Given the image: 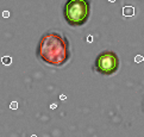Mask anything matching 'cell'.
<instances>
[{
  "label": "cell",
  "instance_id": "obj_7",
  "mask_svg": "<svg viewBox=\"0 0 144 137\" xmlns=\"http://www.w3.org/2000/svg\"><path fill=\"white\" fill-rule=\"evenodd\" d=\"M3 17H4V18H9V17H10V12H9V11H4Z\"/></svg>",
  "mask_w": 144,
  "mask_h": 137
},
{
  "label": "cell",
  "instance_id": "obj_5",
  "mask_svg": "<svg viewBox=\"0 0 144 137\" xmlns=\"http://www.w3.org/2000/svg\"><path fill=\"white\" fill-rule=\"evenodd\" d=\"M1 63L5 65V66H9V65L12 63V59H11L10 56H4L3 59H1Z\"/></svg>",
  "mask_w": 144,
  "mask_h": 137
},
{
  "label": "cell",
  "instance_id": "obj_3",
  "mask_svg": "<svg viewBox=\"0 0 144 137\" xmlns=\"http://www.w3.org/2000/svg\"><path fill=\"white\" fill-rule=\"evenodd\" d=\"M95 68L97 72L102 75H111L119 68V59L113 51H104L98 55L95 60Z\"/></svg>",
  "mask_w": 144,
  "mask_h": 137
},
{
  "label": "cell",
  "instance_id": "obj_9",
  "mask_svg": "<svg viewBox=\"0 0 144 137\" xmlns=\"http://www.w3.org/2000/svg\"><path fill=\"white\" fill-rule=\"evenodd\" d=\"M32 137H37V136H36V135H32Z\"/></svg>",
  "mask_w": 144,
  "mask_h": 137
},
{
  "label": "cell",
  "instance_id": "obj_4",
  "mask_svg": "<svg viewBox=\"0 0 144 137\" xmlns=\"http://www.w3.org/2000/svg\"><path fill=\"white\" fill-rule=\"evenodd\" d=\"M123 14L124 16H127V17H131V16H133L135 14V9L133 7H124L123 9Z\"/></svg>",
  "mask_w": 144,
  "mask_h": 137
},
{
  "label": "cell",
  "instance_id": "obj_8",
  "mask_svg": "<svg viewBox=\"0 0 144 137\" xmlns=\"http://www.w3.org/2000/svg\"><path fill=\"white\" fill-rule=\"evenodd\" d=\"M136 61H137V62H141V61H142V56H137V57H136Z\"/></svg>",
  "mask_w": 144,
  "mask_h": 137
},
{
  "label": "cell",
  "instance_id": "obj_2",
  "mask_svg": "<svg viewBox=\"0 0 144 137\" xmlns=\"http://www.w3.org/2000/svg\"><path fill=\"white\" fill-rule=\"evenodd\" d=\"M63 14L67 23L71 26H80L88 20L89 3L86 0H71L65 5Z\"/></svg>",
  "mask_w": 144,
  "mask_h": 137
},
{
  "label": "cell",
  "instance_id": "obj_6",
  "mask_svg": "<svg viewBox=\"0 0 144 137\" xmlns=\"http://www.w3.org/2000/svg\"><path fill=\"white\" fill-rule=\"evenodd\" d=\"M17 106H18V104L15 103V101H13V103H11V105H10V107H11V109H12V110H15V109H17Z\"/></svg>",
  "mask_w": 144,
  "mask_h": 137
},
{
  "label": "cell",
  "instance_id": "obj_1",
  "mask_svg": "<svg viewBox=\"0 0 144 137\" xmlns=\"http://www.w3.org/2000/svg\"><path fill=\"white\" fill-rule=\"evenodd\" d=\"M37 56L46 65L61 67L67 63L70 57L68 39L58 32H46L39 39Z\"/></svg>",
  "mask_w": 144,
  "mask_h": 137
}]
</instances>
